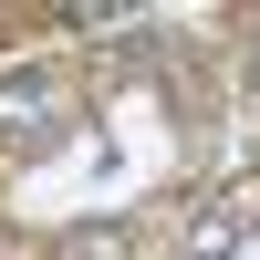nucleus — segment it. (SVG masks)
<instances>
[{"label":"nucleus","instance_id":"1","mask_svg":"<svg viewBox=\"0 0 260 260\" xmlns=\"http://www.w3.org/2000/svg\"><path fill=\"white\" fill-rule=\"evenodd\" d=\"M42 104H52V73H21V83H11V94H0V115H11V125H21V136H31V146H42V136H52V115H42Z\"/></svg>","mask_w":260,"mask_h":260}]
</instances>
